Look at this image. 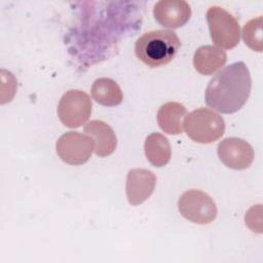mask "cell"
<instances>
[{
    "label": "cell",
    "instance_id": "6da1fadb",
    "mask_svg": "<svg viewBox=\"0 0 263 263\" xmlns=\"http://www.w3.org/2000/svg\"><path fill=\"white\" fill-rule=\"evenodd\" d=\"M252 88L251 74L243 62L233 63L219 71L209 82L204 101L214 110L235 113L247 103Z\"/></svg>",
    "mask_w": 263,
    "mask_h": 263
},
{
    "label": "cell",
    "instance_id": "7a4b0ae2",
    "mask_svg": "<svg viewBox=\"0 0 263 263\" xmlns=\"http://www.w3.org/2000/svg\"><path fill=\"white\" fill-rule=\"evenodd\" d=\"M180 46L181 41L175 32L153 30L138 38L135 44V52L145 65L157 68L172 62Z\"/></svg>",
    "mask_w": 263,
    "mask_h": 263
},
{
    "label": "cell",
    "instance_id": "3957f363",
    "mask_svg": "<svg viewBox=\"0 0 263 263\" xmlns=\"http://www.w3.org/2000/svg\"><path fill=\"white\" fill-rule=\"evenodd\" d=\"M183 124L187 136L200 144L213 143L225 132L223 117L208 108H198L186 114Z\"/></svg>",
    "mask_w": 263,
    "mask_h": 263
},
{
    "label": "cell",
    "instance_id": "277c9868",
    "mask_svg": "<svg viewBox=\"0 0 263 263\" xmlns=\"http://www.w3.org/2000/svg\"><path fill=\"white\" fill-rule=\"evenodd\" d=\"M206 22L211 38L219 48L232 49L240 38V28L237 20L220 6H211L206 11Z\"/></svg>",
    "mask_w": 263,
    "mask_h": 263
},
{
    "label": "cell",
    "instance_id": "5b68a950",
    "mask_svg": "<svg viewBox=\"0 0 263 263\" xmlns=\"http://www.w3.org/2000/svg\"><path fill=\"white\" fill-rule=\"evenodd\" d=\"M180 214L195 224H210L217 217V206L213 198L203 191L192 189L185 191L179 198Z\"/></svg>",
    "mask_w": 263,
    "mask_h": 263
},
{
    "label": "cell",
    "instance_id": "8992f818",
    "mask_svg": "<svg viewBox=\"0 0 263 263\" xmlns=\"http://www.w3.org/2000/svg\"><path fill=\"white\" fill-rule=\"evenodd\" d=\"M89 96L79 89H70L63 95L58 106V115L61 122L70 128L84 124L91 114Z\"/></svg>",
    "mask_w": 263,
    "mask_h": 263
},
{
    "label": "cell",
    "instance_id": "52a82bcc",
    "mask_svg": "<svg viewBox=\"0 0 263 263\" xmlns=\"http://www.w3.org/2000/svg\"><path fill=\"white\" fill-rule=\"evenodd\" d=\"M57 153L60 158L71 165H81L91 156L95 148L93 140L77 132H68L57 141Z\"/></svg>",
    "mask_w": 263,
    "mask_h": 263
},
{
    "label": "cell",
    "instance_id": "ba28073f",
    "mask_svg": "<svg viewBox=\"0 0 263 263\" xmlns=\"http://www.w3.org/2000/svg\"><path fill=\"white\" fill-rule=\"evenodd\" d=\"M218 156L227 167L232 170H246L252 164L255 152L247 141L231 137L219 143Z\"/></svg>",
    "mask_w": 263,
    "mask_h": 263
},
{
    "label": "cell",
    "instance_id": "9c48e42d",
    "mask_svg": "<svg viewBox=\"0 0 263 263\" xmlns=\"http://www.w3.org/2000/svg\"><path fill=\"white\" fill-rule=\"evenodd\" d=\"M153 15L162 27L177 29L189 21L191 8L184 0H161L154 5Z\"/></svg>",
    "mask_w": 263,
    "mask_h": 263
},
{
    "label": "cell",
    "instance_id": "30bf717a",
    "mask_svg": "<svg viewBox=\"0 0 263 263\" xmlns=\"http://www.w3.org/2000/svg\"><path fill=\"white\" fill-rule=\"evenodd\" d=\"M156 185L155 175L145 168H133L127 173L125 192L132 205H139L153 193Z\"/></svg>",
    "mask_w": 263,
    "mask_h": 263
},
{
    "label": "cell",
    "instance_id": "8fae6325",
    "mask_svg": "<svg viewBox=\"0 0 263 263\" xmlns=\"http://www.w3.org/2000/svg\"><path fill=\"white\" fill-rule=\"evenodd\" d=\"M84 133L95 143L93 151L100 157L111 155L117 146V138L113 128L102 120H91L84 126Z\"/></svg>",
    "mask_w": 263,
    "mask_h": 263
},
{
    "label": "cell",
    "instance_id": "7c38bea8",
    "mask_svg": "<svg viewBox=\"0 0 263 263\" xmlns=\"http://www.w3.org/2000/svg\"><path fill=\"white\" fill-rule=\"evenodd\" d=\"M227 61L226 52L213 45H203L196 49L193 55V66L202 75H212Z\"/></svg>",
    "mask_w": 263,
    "mask_h": 263
},
{
    "label": "cell",
    "instance_id": "4fadbf2b",
    "mask_svg": "<svg viewBox=\"0 0 263 263\" xmlns=\"http://www.w3.org/2000/svg\"><path fill=\"white\" fill-rule=\"evenodd\" d=\"M185 106L178 102L163 104L157 112L156 118L159 127L167 135H180L183 132V118L186 116Z\"/></svg>",
    "mask_w": 263,
    "mask_h": 263
},
{
    "label": "cell",
    "instance_id": "5bb4252c",
    "mask_svg": "<svg viewBox=\"0 0 263 263\" xmlns=\"http://www.w3.org/2000/svg\"><path fill=\"white\" fill-rule=\"evenodd\" d=\"M144 149L148 161L156 167L164 166L171 159L172 149L170 142L159 133L150 134L146 138Z\"/></svg>",
    "mask_w": 263,
    "mask_h": 263
},
{
    "label": "cell",
    "instance_id": "9a60e30c",
    "mask_svg": "<svg viewBox=\"0 0 263 263\" xmlns=\"http://www.w3.org/2000/svg\"><path fill=\"white\" fill-rule=\"evenodd\" d=\"M91 97L97 103L103 106L113 107L122 102L123 93L117 82L111 78L102 77L92 83Z\"/></svg>",
    "mask_w": 263,
    "mask_h": 263
},
{
    "label": "cell",
    "instance_id": "2e32d148",
    "mask_svg": "<svg viewBox=\"0 0 263 263\" xmlns=\"http://www.w3.org/2000/svg\"><path fill=\"white\" fill-rule=\"evenodd\" d=\"M242 40L247 46L255 51L261 52L263 49V30H262V16L250 20L246 23L242 29Z\"/></svg>",
    "mask_w": 263,
    "mask_h": 263
}]
</instances>
